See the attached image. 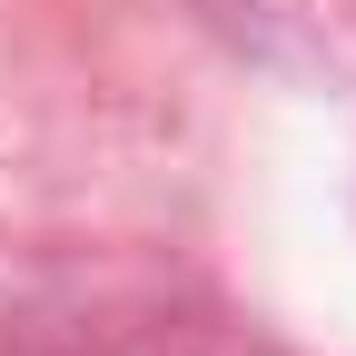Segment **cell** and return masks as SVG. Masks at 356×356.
Instances as JSON below:
<instances>
[]
</instances>
